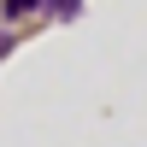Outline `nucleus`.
I'll return each instance as SVG.
<instances>
[{
  "instance_id": "1",
  "label": "nucleus",
  "mask_w": 147,
  "mask_h": 147,
  "mask_svg": "<svg viewBox=\"0 0 147 147\" xmlns=\"http://www.w3.org/2000/svg\"><path fill=\"white\" fill-rule=\"evenodd\" d=\"M53 6H59V18H71V12H77V0H53Z\"/></svg>"
},
{
  "instance_id": "2",
  "label": "nucleus",
  "mask_w": 147,
  "mask_h": 147,
  "mask_svg": "<svg viewBox=\"0 0 147 147\" xmlns=\"http://www.w3.org/2000/svg\"><path fill=\"white\" fill-rule=\"evenodd\" d=\"M35 6V0H6V12H30Z\"/></svg>"
}]
</instances>
